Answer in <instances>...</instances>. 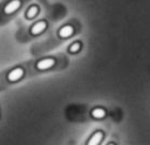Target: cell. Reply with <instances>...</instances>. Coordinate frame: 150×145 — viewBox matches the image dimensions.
Segmentation results:
<instances>
[{"instance_id":"6da1fadb","label":"cell","mask_w":150,"mask_h":145,"mask_svg":"<svg viewBox=\"0 0 150 145\" xmlns=\"http://www.w3.org/2000/svg\"><path fill=\"white\" fill-rule=\"evenodd\" d=\"M23 75V69L22 68H15L12 71H9V74L7 75V80L9 82H15L19 81Z\"/></svg>"},{"instance_id":"7a4b0ae2","label":"cell","mask_w":150,"mask_h":145,"mask_svg":"<svg viewBox=\"0 0 150 145\" xmlns=\"http://www.w3.org/2000/svg\"><path fill=\"white\" fill-rule=\"evenodd\" d=\"M21 6V1L20 0H12V1H9L6 6H5V13L6 14H11V13H13V12H15L16 9H19V7Z\"/></svg>"},{"instance_id":"3957f363","label":"cell","mask_w":150,"mask_h":145,"mask_svg":"<svg viewBox=\"0 0 150 145\" xmlns=\"http://www.w3.org/2000/svg\"><path fill=\"white\" fill-rule=\"evenodd\" d=\"M54 63H55V61L53 58H43V60H41L36 63V68L39 70H45V69H48V68L53 67Z\"/></svg>"},{"instance_id":"277c9868","label":"cell","mask_w":150,"mask_h":145,"mask_svg":"<svg viewBox=\"0 0 150 145\" xmlns=\"http://www.w3.org/2000/svg\"><path fill=\"white\" fill-rule=\"evenodd\" d=\"M46 22L45 21H40V22H38V23H35L33 27H32V29H30V33L33 34V35H36V34H40L42 30H45V28H46Z\"/></svg>"},{"instance_id":"5b68a950","label":"cell","mask_w":150,"mask_h":145,"mask_svg":"<svg viewBox=\"0 0 150 145\" xmlns=\"http://www.w3.org/2000/svg\"><path fill=\"white\" fill-rule=\"evenodd\" d=\"M73 32H74V29H73L71 26H64V27H62V28L60 29L59 35H60L61 37H68V36H70V35L73 34Z\"/></svg>"},{"instance_id":"8992f818","label":"cell","mask_w":150,"mask_h":145,"mask_svg":"<svg viewBox=\"0 0 150 145\" xmlns=\"http://www.w3.org/2000/svg\"><path fill=\"white\" fill-rule=\"evenodd\" d=\"M102 132H96V133H94V136L90 138V140H89V145H97L100 141H101V139H102Z\"/></svg>"},{"instance_id":"52a82bcc","label":"cell","mask_w":150,"mask_h":145,"mask_svg":"<svg viewBox=\"0 0 150 145\" xmlns=\"http://www.w3.org/2000/svg\"><path fill=\"white\" fill-rule=\"evenodd\" d=\"M38 12H39L38 6H32V7L28 8V11H27V13H26V16H27L28 19H32V18H34V16L38 14Z\"/></svg>"},{"instance_id":"ba28073f","label":"cell","mask_w":150,"mask_h":145,"mask_svg":"<svg viewBox=\"0 0 150 145\" xmlns=\"http://www.w3.org/2000/svg\"><path fill=\"white\" fill-rule=\"evenodd\" d=\"M91 115H93L95 118H102V117H104L105 112H104L103 109H94V110L91 111Z\"/></svg>"},{"instance_id":"9c48e42d","label":"cell","mask_w":150,"mask_h":145,"mask_svg":"<svg viewBox=\"0 0 150 145\" xmlns=\"http://www.w3.org/2000/svg\"><path fill=\"white\" fill-rule=\"evenodd\" d=\"M79 49H80V43H79V42H76V43H74V44H71V46H70L69 51H70V53H75V51H77Z\"/></svg>"}]
</instances>
